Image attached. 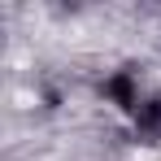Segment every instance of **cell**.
I'll return each mask as SVG.
<instances>
[{
    "instance_id": "6da1fadb",
    "label": "cell",
    "mask_w": 161,
    "mask_h": 161,
    "mask_svg": "<svg viewBox=\"0 0 161 161\" xmlns=\"http://www.w3.org/2000/svg\"><path fill=\"white\" fill-rule=\"evenodd\" d=\"M144 87H139V74H135L131 65H118V70H109L105 79H100V100L113 105L122 118H135V109L144 105Z\"/></svg>"
},
{
    "instance_id": "7a4b0ae2",
    "label": "cell",
    "mask_w": 161,
    "mask_h": 161,
    "mask_svg": "<svg viewBox=\"0 0 161 161\" xmlns=\"http://www.w3.org/2000/svg\"><path fill=\"white\" fill-rule=\"evenodd\" d=\"M131 139H135V144H161V92H148L144 105L135 109Z\"/></svg>"
}]
</instances>
